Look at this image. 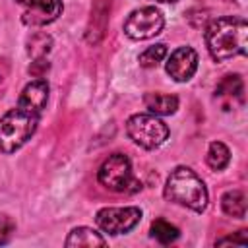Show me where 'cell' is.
<instances>
[{
	"label": "cell",
	"mask_w": 248,
	"mask_h": 248,
	"mask_svg": "<svg viewBox=\"0 0 248 248\" xmlns=\"http://www.w3.org/2000/svg\"><path fill=\"white\" fill-rule=\"evenodd\" d=\"M248 23L238 16L213 19L205 27V45L215 62H225L248 52Z\"/></svg>",
	"instance_id": "1"
},
{
	"label": "cell",
	"mask_w": 248,
	"mask_h": 248,
	"mask_svg": "<svg viewBox=\"0 0 248 248\" xmlns=\"http://www.w3.org/2000/svg\"><path fill=\"white\" fill-rule=\"evenodd\" d=\"M163 196L167 202L180 203L196 213H202L209 202V194L203 180L188 167H176L169 174Z\"/></svg>",
	"instance_id": "2"
},
{
	"label": "cell",
	"mask_w": 248,
	"mask_h": 248,
	"mask_svg": "<svg viewBox=\"0 0 248 248\" xmlns=\"http://www.w3.org/2000/svg\"><path fill=\"white\" fill-rule=\"evenodd\" d=\"M39 124V114H33L21 107L8 110L0 118V151L14 153L17 151L31 136Z\"/></svg>",
	"instance_id": "3"
},
{
	"label": "cell",
	"mask_w": 248,
	"mask_h": 248,
	"mask_svg": "<svg viewBox=\"0 0 248 248\" xmlns=\"http://www.w3.org/2000/svg\"><path fill=\"white\" fill-rule=\"evenodd\" d=\"M97 180L118 194H136L141 190V182L134 176L130 159L124 153L108 155L97 170Z\"/></svg>",
	"instance_id": "4"
},
{
	"label": "cell",
	"mask_w": 248,
	"mask_h": 248,
	"mask_svg": "<svg viewBox=\"0 0 248 248\" xmlns=\"http://www.w3.org/2000/svg\"><path fill=\"white\" fill-rule=\"evenodd\" d=\"M126 132L134 143L143 149H157L169 138V126L157 114H132L126 122Z\"/></svg>",
	"instance_id": "5"
},
{
	"label": "cell",
	"mask_w": 248,
	"mask_h": 248,
	"mask_svg": "<svg viewBox=\"0 0 248 248\" xmlns=\"http://www.w3.org/2000/svg\"><path fill=\"white\" fill-rule=\"evenodd\" d=\"M163 27H165V17L153 6L134 10L124 21V33L136 41H145V39L159 35Z\"/></svg>",
	"instance_id": "6"
},
{
	"label": "cell",
	"mask_w": 248,
	"mask_h": 248,
	"mask_svg": "<svg viewBox=\"0 0 248 248\" xmlns=\"http://www.w3.org/2000/svg\"><path fill=\"white\" fill-rule=\"evenodd\" d=\"M141 219V209L136 205L128 207H103L95 215V223L103 232L108 234H124L132 231Z\"/></svg>",
	"instance_id": "7"
},
{
	"label": "cell",
	"mask_w": 248,
	"mask_h": 248,
	"mask_svg": "<svg viewBox=\"0 0 248 248\" xmlns=\"http://www.w3.org/2000/svg\"><path fill=\"white\" fill-rule=\"evenodd\" d=\"M165 70L174 81H188L198 70V52L192 46H178L170 52Z\"/></svg>",
	"instance_id": "8"
},
{
	"label": "cell",
	"mask_w": 248,
	"mask_h": 248,
	"mask_svg": "<svg viewBox=\"0 0 248 248\" xmlns=\"http://www.w3.org/2000/svg\"><path fill=\"white\" fill-rule=\"evenodd\" d=\"M62 0H33L23 12L21 21L31 27H43L52 23L62 14Z\"/></svg>",
	"instance_id": "9"
},
{
	"label": "cell",
	"mask_w": 248,
	"mask_h": 248,
	"mask_svg": "<svg viewBox=\"0 0 248 248\" xmlns=\"http://www.w3.org/2000/svg\"><path fill=\"white\" fill-rule=\"evenodd\" d=\"M215 101L221 105L223 110H232L236 105L244 103V83L238 74L225 76L215 87Z\"/></svg>",
	"instance_id": "10"
},
{
	"label": "cell",
	"mask_w": 248,
	"mask_h": 248,
	"mask_svg": "<svg viewBox=\"0 0 248 248\" xmlns=\"http://www.w3.org/2000/svg\"><path fill=\"white\" fill-rule=\"evenodd\" d=\"M48 83L46 79L39 78V79H33L31 83H27L19 95V101H17V107L33 112V114H39L43 112V108L46 107V101H48Z\"/></svg>",
	"instance_id": "11"
},
{
	"label": "cell",
	"mask_w": 248,
	"mask_h": 248,
	"mask_svg": "<svg viewBox=\"0 0 248 248\" xmlns=\"http://www.w3.org/2000/svg\"><path fill=\"white\" fill-rule=\"evenodd\" d=\"M143 105L151 114L157 116H170L178 108V97L174 95H165V93H145L143 95Z\"/></svg>",
	"instance_id": "12"
},
{
	"label": "cell",
	"mask_w": 248,
	"mask_h": 248,
	"mask_svg": "<svg viewBox=\"0 0 248 248\" xmlns=\"http://www.w3.org/2000/svg\"><path fill=\"white\" fill-rule=\"evenodd\" d=\"M68 248L72 246H78V248H91V246H105L107 240L91 227H76L70 231L66 242H64Z\"/></svg>",
	"instance_id": "13"
},
{
	"label": "cell",
	"mask_w": 248,
	"mask_h": 248,
	"mask_svg": "<svg viewBox=\"0 0 248 248\" xmlns=\"http://www.w3.org/2000/svg\"><path fill=\"white\" fill-rule=\"evenodd\" d=\"M221 207L227 215L244 219L246 217V196L242 190H229L221 198Z\"/></svg>",
	"instance_id": "14"
},
{
	"label": "cell",
	"mask_w": 248,
	"mask_h": 248,
	"mask_svg": "<svg viewBox=\"0 0 248 248\" xmlns=\"http://www.w3.org/2000/svg\"><path fill=\"white\" fill-rule=\"evenodd\" d=\"M205 161L213 170H223L231 161V151L223 141H211L207 147Z\"/></svg>",
	"instance_id": "15"
},
{
	"label": "cell",
	"mask_w": 248,
	"mask_h": 248,
	"mask_svg": "<svg viewBox=\"0 0 248 248\" xmlns=\"http://www.w3.org/2000/svg\"><path fill=\"white\" fill-rule=\"evenodd\" d=\"M52 48V37L46 33H35L27 39V54L33 60H41L46 58V54Z\"/></svg>",
	"instance_id": "16"
},
{
	"label": "cell",
	"mask_w": 248,
	"mask_h": 248,
	"mask_svg": "<svg viewBox=\"0 0 248 248\" xmlns=\"http://www.w3.org/2000/svg\"><path fill=\"white\" fill-rule=\"evenodd\" d=\"M149 232H151V236L155 238V240H159L161 244H170V242H174L176 238H178V229L174 227V225H170L169 221H165V219H155L153 223H151V229H149Z\"/></svg>",
	"instance_id": "17"
},
{
	"label": "cell",
	"mask_w": 248,
	"mask_h": 248,
	"mask_svg": "<svg viewBox=\"0 0 248 248\" xmlns=\"http://www.w3.org/2000/svg\"><path fill=\"white\" fill-rule=\"evenodd\" d=\"M165 56H167V45L157 43V45H153V46H147V48L140 54L138 62H140V66H143V68H153V66H157Z\"/></svg>",
	"instance_id": "18"
},
{
	"label": "cell",
	"mask_w": 248,
	"mask_h": 248,
	"mask_svg": "<svg viewBox=\"0 0 248 248\" xmlns=\"http://www.w3.org/2000/svg\"><path fill=\"white\" fill-rule=\"evenodd\" d=\"M14 231H16L14 219L10 215H6V213H0V244H6Z\"/></svg>",
	"instance_id": "19"
},
{
	"label": "cell",
	"mask_w": 248,
	"mask_h": 248,
	"mask_svg": "<svg viewBox=\"0 0 248 248\" xmlns=\"http://www.w3.org/2000/svg\"><path fill=\"white\" fill-rule=\"evenodd\" d=\"M225 244H238V246H246L248 244V238H246V231H238L236 234H231V236H225L221 240L215 242V246H225Z\"/></svg>",
	"instance_id": "20"
},
{
	"label": "cell",
	"mask_w": 248,
	"mask_h": 248,
	"mask_svg": "<svg viewBox=\"0 0 248 248\" xmlns=\"http://www.w3.org/2000/svg\"><path fill=\"white\" fill-rule=\"evenodd\" d=\"M46 70H48V62H46V58L33 60V62H31V66H29V74H33V76H37V78H41Z\"/></svg>",
	"instance_id": "21"
},
{
	"label": "cell",
	"mask_w": 248,
	"mask_h": 248,
	"mask_svg": "<svg viewBox=\"0 0 248 248\" xmlns=\"http://www.w3.org/2000/svg\"><path fill=\"white\" fill-rule=\"evenodd\" d=\"M16 2H19V4H23V6H29L33 0H16Z\"/></svg>",
	"instance_id": "22"
},
{
	"label": "cell",
	"mask_w": 248,
	"mask_h": 248,
	"mask_svg": "<svg viewBox=\"0 0 248 248\" xmlns=\"http://www.w3.org/2000/svg\"><path fill=\"white\" fill-rule=\"evenodd\" d=\"M157 2H176V0H157Z\"/></svg>",
	"instance_id": "23"
}]
</instances>
